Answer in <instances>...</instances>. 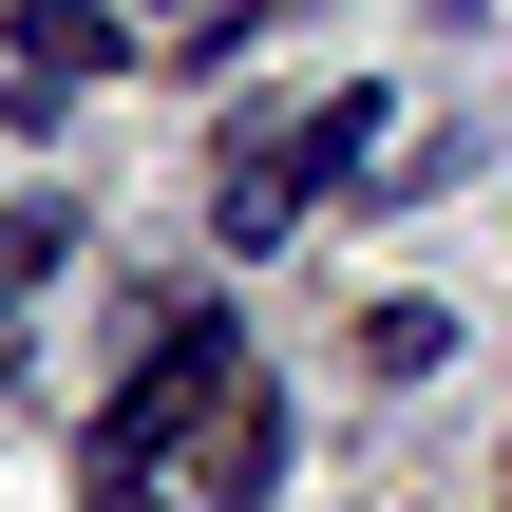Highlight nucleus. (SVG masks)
<instances>
[{
  "label": "nucleus",
  "instance_id": "1",
  "mask_svg": "<svg viewBox=\"0 0 512 512\" xmlns=\"http://www.w3.org/2000/svg\"><path fill=\"white\" fill-rule=\"evenodd\" d=\"M361 152H380V95H361V76H342L323 114H285V133H247V152H228V247H285V228H304L323 190H380Z\"/></svg>",
  "mask_w": 512,
  "mask_h": 512
},
{
  "label": "nucleus",
  "instance_id": "2",
  "mask_svg": "<svg viewBox=\"0 0 512 512\" xmlns=\"http://www.w3.org/2000/svg\"><path fill=\"white\" fill-rule=\"evenodd\" d=\"M228 399H247V323H228V304H190V323H171V342L133 361V399L95 418V475L133 494V475H152V456H171L190 418H228Z\"/></svg>",
  "mask_w": 512,
  "mask_h": 512
},
{
  "label": "nucleus",
  "instance_id": "3",
  "mask_svg": "<svg viewBox=\"0 0 512 512\" xmlns=\"http://www.w3.org/2000/svg\"><path fill=\"white\" fill-rule=\"evenodd\" d=\"M0 38H19V76H0V114H19V133H38V114H57V95H76V76H114V57H133V38H114V19H95V0H19V19H0Z\"/></svg>",
  "mask_w": 512,
  "mask_h": 512
},
{
  "label": "nucleus",
  "instance_id": "4",
  "mask_svg": "<svg viewBox=\"0 0 512 512\" xmlns=\"http://www.w3.org/2000/svg\"><path fill=\"white\" fill-rule=\"evenodd\" d=\"M209 512H285V399H266V380L209 418Z\"/></svg>",
  "mask_w": 512,
  "mask_h": 512
},
{
  "label": "nucleus",
  "instance_id": "5",
  "mask_svg": "<svg viewBox=\"0 0 512 512\" xmlns=\"http://www.w3.org/2000/svg\"><path fill=\"white\" fill-rule=\"evenodd\" d=\"M361 361H380V380H437V361H456V304H380Z\"/></svg>",
  "mask_w": 512,
  "mask_h": 512
},
{
  "label": "nucleus",
  "instance_id": "6",
  "mask_svg": "<svg viewBox=\"0 0 512 512\" xmlns=\"http://www.w3.org/2000/svg\"><path fill=\"white\" fill-rule=\"evenodd\" d=\"M57 266H76V209H57V190H38V209H0V304H19V285H57Z\"/></svg>",
  "mask_w": 512,
  "mask_h": 512
},
{
  "label": "nucleus",
  "instance_id": "7",
  "mask_svg": "<svg viewBox=\"0 0 512 512\" xmlns=\"http://www.w3.org/2000/svg\"><path fill=\"white\" fill-rule=\"evenodd\" d=\"M0 380H19V323H0Z\"/></svg>",
  "mask_w": 512,
  "mask_h": 512
}]
</instances>
